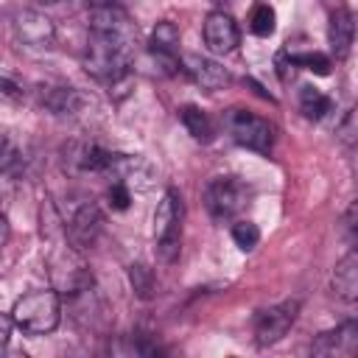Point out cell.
I'll return each mask as SVG.
<instances>
[{
	"mask_svg": "<svg viewBox=\"0 0 358 358\" xmlns=\"http://www.w3.org/2000/svg\"><path fill=\"white\" fill-rule=\"evenodd\" d=\"M134 39L137 25L120 6L90 8V39L81 59L84 70L112 87L123 84L134 62Z\"/></svg>",
	"mask_w": 358,
	"mask_h": 358,
	"instance_id": "1",
	"label": "cell"
},
{
	"mask_svg": "<svg viewBox=\"0 0 358 358\" xmlns=\"http://www.w3.org/2000/svg\"><path fill=\"white\" fill-rule=\"evenodd\" d=\"M11 316H14V324L22 333L45 336V333L56 330V324L62 319V294L59 291H50V288L22 294L14 302Z\"/></svg>",
	"mask_w": 358,
	"mask_h": 358,
	"instance_id": "2",
	"label": "cell"
},
{
	"mask_svg": "<svg viewBox=\"0 0 358 358\" xmlns=\"http://www.w3.org/2000/svg\"><path fill=\"white\" fill-rule=\"evenodd\" d=\"M62 221H64V235L73 249H92L103 232V213L87 196L70 199L62 213Z\"/></svg>",
	"mask_w": 358,
	"mask_h": 358,
	"instance_id": "3",
	"label": "cell"
},
{
	"mask_svg": "<svg viewBox=\"0 0 358 358\" xmlns=\"http://www.w3.org/2000/svg\"><path fill=\"white\" fill-rule=\"evenodd\" d=\"M182 196L168 187L157 204L154 213V241H157V255L162 263H173L179 255V238H182Z\"/></svg>",
	"mask_w": 358,
	"mask_h": 358,
	"instance_id": "4",
	"label": "cell"
},
{
	"mask_svg": "<svg viewBox=\"0 0 358 358\" xmlns=\"http://www.w3.org/2000/svg\"><path fill=\"white\" fill-rule=\"evenodd\" d=\"M252 199V187L238 176H213L204 185V207L213 221H232Z\"/></svg>",
	"mask_w": 358,
	"mask_h": 358,
	"instance_id": "5",
	"label": "cell"
},
{
	"mask_svg": "<svg viewBox=\"0 0 358 358\" xmlns=\"http://www.w3.org/2000/svg\"><path fill=\"white\" fill-rule=\"evenodd\" d=\"M224 126H227L229 137L238 145L252 148L257 154H268L271 145H274V126L266 117H260L249 109H238V106L227 109L224 112Z\"/></svg>",
	"mask_w": 358,
	"mask_h": 358,
	"instance_id": "6",
	"label": "cell"
},
{
	"mask_svg": "<svg viewBox=\"0 0 358 358\" xmlns=\"http://www.w3.org/2000/svg\"><path fill=\"white\" fill-rule=\"evenodd\" d=\"M296 313H299V299H285V302H277L271 308L257 310V316H255V341H257V347L277 344L291 330V324L296 322Z\"/></svg>",
	"mask_w": 358,
	"mask_h": 358,
	"instance_id": "7",
	"label": "cell"
},
{
	"mask_svg": "<svg viewBox=\"0 0 358 358\" xmlns=\"http://www.w3.org/2000/svg\"><path fill=\"white\" fill-rule=\"evenodd\" d=\"M11 28H14V36L22 48H31V50H48L53 48L56 42V28L53 22L42 14V11H34V8H22L14 14L11 20Z\"/></svg>",
	"mask_w": 358,
	"mask_h": 358,
	"instance_id": "8",
	"label": "cell"
},
{
	"mask_svg": "<svg viewBox=\"0 0 358 358\" xmlns=\"http://www.w3.org/2000/svg\"><path fill=\"white\" fill-rule=\"evenodd\" d=\"M115 176V182H123L129 185L131 190H151L157 185V168L140 157V154H112V162H109V171Z\"/></svg>",
	"mask_w": 358,
	"mask_h": 358,
	"instance_id": "9",
	"label": "cell"
},
{
	"mask_svg": "<svg viewBox=\"0 0 358 358\" xmlns=\"http://www.w3.org/2000/svg\"><path fill=\"white\" fill-rule=\"evenodd\" d=\"M53 280H56V291L70 299H78L92 291V274L73 252L53 260Z\"/></svg>",
	"mask_w": 358,
	"mask_h": 358,
	"instance_id": "10",
	"label": "cell"
},
{
	"mask_svg": "<svg viewBox=\"0 0 358 358\" xmlns=\"http://www.w3.org/2000/svg\"><path fill=\"white\" fill-rule=\"evenodd\" d=\"M39 103L56 117H78L87 109H92L95 101H92V95H87L78 87H48L39 95Z\"/></svg>",
	"mask_w": 358,
	"mask_h": 358,
	"instance_id": "11",
	"label": "cell"
},
{
	"mask_svg": "<svg viewBox=\"0 0 358 358\" xmlns=\"http://www.w3.org/2000/svg\"><path fill=\"white\" fill-rule=\"evenodd\" d=\"M201 34H204V45L218 56L232 53L238 48V42H241V31H238L235 20L229 14H224V11H210L204 17Z\"/></svg>",
	"mask_w": 358,
	"mask_h": 358,
	"instance_id": "12",
	"label": "cell"
},
{
	"mask_svg": "<svg viewBox=\"0 0 358 358\" xmlns=\"http://www.w3.org/2000/svg\"><path fill=\"white\" fill-rule=\"evenodd\" d=\"M148 50H151V56L157 59V64L165 73L182 70V62H179V28L173 22L162 20V22L154 25L151 39H148Z\"/></svg>",
	"mask_w": 358,
	"mask_h": 358,
	"instance_id": "13",
	"label": "cell"
},
{
	"mask_svg": "<svg viewBox=\"0 0 358 358\" xmlns=\"http://www.w3.org/2000/svg\"><path fill=\"white\" fill-rule=\"evenodd\" d=\"M182 70L190 76L193 84H199V87L207 90V92L224 90V87L229 84L227 67H221L215 59H207V56H199V53H187V56L182 59Z\"/></svg>",
	"mask_w": 358,
	"mask_h": 358,
	"instance_id": "14",
	"label": "cell"
},
{
	"mask_svg": "<svg viewBox=\"0 0 358 358\" xmlns=\"http://www.w3.org/2000/svg\"><path fill=\"white\" fill-rule=\"evenodd\" d=\"M112 162V151L101 148L98 143H73L64 151V165L76 173H106Z\"/></svg>",
	"mask_w": 358,
	"mask_h": 358,
	"instance_id": "15",
	"label": "cell"
},
{
	"mask_svg": "<svg viewBox=\"0 0 358 358\" xmlns=\"http://www.w3.org/2000/svg\"><path fill=\"white\" fill-rule=\"evenodd\" d=\"M313 352L316 355H358V319L322 333L313 341Z\"/></svg>",
	"mask_w": 358,
	"mask_h": 358,
	"instance_id": "16",
	"label": "cell"
},
{
	"mask_svg": "<svg viewBox=\"0 0 358 358\" xmlns=\"http://www.w3.org/2000/svg\"><path fill=\"white\" fill-rule=\"evenodd\" d=\"M352 42H355V17L347 8L330 11V22H327V45H330V53L336 59H344L350 53Z\"/></svg>",
	"mask_w": 358,
	"mask_h": 358,
	"instance_id": "17",
	"label": "cell"
},
{
	"mask_svg": "<svg viewBox=\"0 0 358 358\" xmlns=\"http://www.w3.org/2000/svg\"><path fill=\"white\" fill-rule=\"evenodd\" d=\"M330 288L338 299L344 302H358V246L352 252H347L336 268H333V277H330Z\"/></svg>",
	"mask_w": 358,
	"mask_h": 358,
	"instance_id": "18",
	"label": "cell"
},
{
	"mask_svg": "<svg viewBox=\"0 0 358 358\" xmlns=\"http://www.w3.org/2000/svg\"><path fill=\"white\" fill-rule=\"evenodd\" d=\"M179 117H182V123H185V129L190 131V137H193V140H199V143H210V140L215 137L213 120L207 117V112H204V109H199V106L187 103V106H182V109H179Z\"/></svg>",
	"mask_w": 358,
	"mask_h": 358,
	"instance_id": "19",
	"label": "cell"
},
{
	"mask_svg": "<svg viewBox=\"0 0 358 358\" xmlns=\"http://www.w3.org/2000/svg\"><path fill=\"white\" fill-rule=\"evenodd\" d=\"M330 109H333V101H330L322 90H316V87H310V84H305V87L299 90V112H302L308 120H322Z\"/></svg>",
	"mask_w": 358,
	"mask_h": 358,
	"instance_id": "20",
	"label": "cell"
},
{
	"mask_svg": "<svg viewBox=\"0 0 358 358\" xmlns=\"http://www.w3.org/2000/svg\"><path fill=\"white\" fill-rule=\"evenodd\" d=\"M288 59L294 62V67H302V70H310L316 76H327L330 73V59L319 50H294V48H285Z\"/></svg>",
	"mask_w": 358,
	"mask_h": 358,
	"instance_id": "21",
	"label": "cell"
},
{
	"mask_svg": "<svg viewBox=\"0 0 358 358\" xmlns=\"http://www.w3.org/2000/svg\"><path fill=\"white\" fill-rule=\"evenodd\" d=\"M129 282H131V291L140 296V299H151L154 291H157V277L148 266L143 263H131L129 266Z\"/></svg>",
	"mask_w": 358,
	"mask_h": 358,
	"instance_id": "22",
	"label": "cell"
},
{
	"mask_svg": "<svg viewBox=\"0 0 358 358\" xmlns=\"http://www.w3.org/2000/svg\"><path fill=\"white\" fill-rule=\"evenodd\" d=\"M277 28V14L268 3H257L252 8V17H249V31L255 36H271Z\"/></svg>",
	"mask_w": 358,
	"mask_h": 358,
	"instance_id": "23",
	"label": "cell"
},
{
	"mask_svg": "<svg viewBox=\"0 0 358 358\" xmlns=\"http://www.w3.org/2000/svg\"><path fill=\"white\" fill-rule=\"evenodd\" d=\"M336 137H338L341 145L358 148V103L341 117V123H338V129H336Z\"/></svg>",
	"mask_w": 358,
	"mask_h": 358,
	"instance_id": "24",
	"label": "cell"
},
{
	"mask_svg": "<svg viewBox=\"0 0 358 358\" xmlns=\"http://www.w3.org/2000/svg\"><path fill=\"white\" fill-rule=\"evenodd\" d=\"M232 241H235V246H241L243 252H252V249L257 246V241H260L257 224H252V221H238V224L232 227Z\"/></svg>",
	"mask_w": 358,
	"mask_h": 358,
	"instance_id": "25",
	"label": "cell"
},
{
	"mask_svg": "<svg viewBox=\"0 0 358 358\" xmlns=\"http://www.w3.org/2000/svg\"><path fill=\"white\" fill-rule=\"evenodd\" d=\"M106 201L112 210H129L131 204V187L123 185V182H112L109 190H106Z\"/></svg>",
	"mask_w": 358,
	"mask_h": 358,
	"instance_id": "26",
	"label": "cell"
},
{
	"mask_svg": "<svg viewBox=\"0 0 358 358\" xmlns=\"http://www.w3.org/2000/svg\"><path fill=\"white\" fill-rule=\"evenodd\" d=\"M17 162H22V154L14 148L11 137L6 134V137H3V154H0V168H3V173H11Z\"/></svg>",
	"mask_w": 358,
	"mask_h": 358,
	"instance_id": "27",
	"label": "cell"
},
{
	"mask_svg": "<svg viewBox=\"0 0 358 358\" xmlns=\"http://www.w3.org/2000/svg\"><path fill=\"white\" fill-rule=\"evenodd\" d=\"M352 171H355V182H358V148H352ZM355 213H358V196H355V201L350 204L347 215H355Z\"/></svg>",
	"mask_w": 358,
	"mask_h": 358,
	"instance_id": "28",
	"label": "cell"
},
{
	"mask_svg": "<svg viewBox=\"0 0 358 358\" xmlns=\"http://www.w3.org/2000/svg\"><path fill=\"white\" fill-rule=\"evenodd\" d=\"M39 3H45V6H59V8H70V6H78V3H87V0H39Z\"/></svg>",
	"mask_w": 358,
	"mask_h": 358,
	"instance_id": "29",
	"label": "cell"
},
{
	"mask_svg": "<svg viewBox=\"0 0 358 358\" xmlns=\"http://www.w3.org/2000/svg\"><path fill=\"white\" fill-rule=\"evenodd\" d=\"M3 95H6V98H14V95H17V87L11 84V78H8V76L3 78Z\"/></svg>",
	"mask_w": 358,
	"mask_h": 358,
	"instance_id": "30",
	"label": "cell"
},
{
	"mask_svg": "<svg viewBox=\"0 0 358 358\" xmlns=\"http://www.w3.org/2000/svg\"><path fill=\"white\" fill-rule=\"evenodd\" d=\"M123 0H87L90 8H101V6H120Z\"/></svg>",
	"mask_w": 358,
	"mask_h": 358,
	"instance_id": "31",
	"label": "cell"
},
{
	"mask_svg": "<svg viewBox=\"0 0 358 358\" xmlns=\"http://www.w3.org/2000/svg\"><path fill=\"white\" fill-rule=\"evenodd\" d=\"M347 224H350V232H352V238L358 243V213L355 215H347Z\"/></svg>",
	"mask_w": 358,
	"mask_h": 358,
	"instance_id": "32",
	"label": "cell"
}]
</instances>
